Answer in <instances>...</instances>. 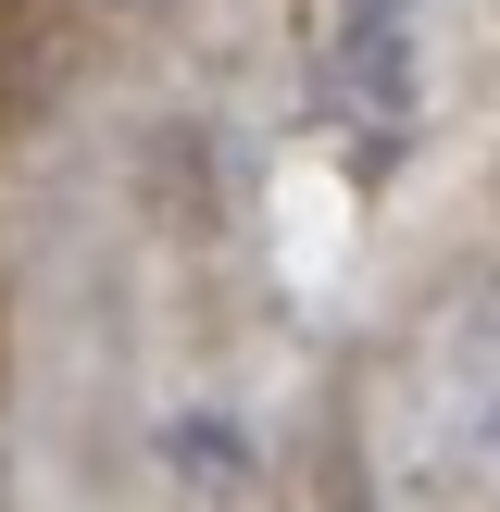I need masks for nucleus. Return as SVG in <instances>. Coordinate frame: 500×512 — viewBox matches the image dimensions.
<instances>
[{"instance_id":"obj_1","label":"nucleus","mask_w":500,"mask_h":512,"mask_svg":"<svg viewBox=\"0 0 500 512\" xmlns=\"http://www.w3.org/2000/svg\"><path fill=\"white\" fill-rule=\"evenodd\" d=\"M313 100L350 125V150H388L413 125V0H338L313 38Z\"/></svg>"}]
</instances>
